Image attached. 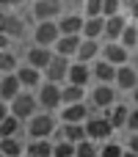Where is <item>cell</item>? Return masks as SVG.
Masks as SVG:
<instances>
[{
	"instance_id": "277c9868",
	"label": "cell",
	"mask_w": 138,
	"mask_h": 157,
	"mask_svg": "<svg viewBox=\"0 0 138 157\" xmlns=\"http://www.w3.org/2000/svg\"><path fill=\"white\" fill-rule=\"evenodd\" d=\"M8 113H11L14 119H19V121H28V119L36 113V99H33V94H30V91H19V94L8 102Z\"/></svg>"
},
{
	"instance_id": "836d02e7",
	"label": "cell",
	"mask_w": 138,
	"mask_h": 157,
	"mask_svg": "<svg viewBox=\"0 0 138 157\" xmlns=\"http://www.w3.org/2000/svg\"><path fill=\"white\" fill-rule=\"evenodd\" d=\"M53 157H75V146L66 141H58V144H53Z\"/></svg>"
},
{
	"instance_id": "2e32d148",
	"label": "cell",
	"mask_w": 138,
	"mask_h": 157,
	"mask_svg": "<svg viewBox=\"0 0 138 157\" xmlns=\"http://www.w3.org/2000/svg\"><path fill=\"white\" fill-rule=\"evenodd\" d=\"M111 105H116V88L113 86H94V91H91V108H111Z\"/></svg>"
},
{
	"instance_id": "603a6c76",
	"label": "cell",
	"mask_w": 138,
	"mask_h": 157,
	"mask_svg": "<svg viewBox=\"0 0 138 157\" xmlns=\"http://www.w3.org/2000/svg\"><path fill=\"white\" fill-rule=\"evenodd\" d=\"M89 69H91V77H97L102 86H111V83H113V72H116V66L105 63L102 58H97V61H94V66H89Z\"/></svg>"
},
{
	"instance_id": "484cf974",
	"label": "cell",
	"mask_w": 138,
	"mask_h": 157,
	"mask_svg": "<svg viewBox=\"0 0 138 157\" xmlns=\"http://www.w3.org/2000/svg\"><path fill=\"white\" fill-rule=\"evenodd\" d=\"M119 44L130 52V50H136V44H138V30H136V25H133V19L124 25V30H122V36H119Z\"/></svg>"
},
{
	"instance_id": "cb8c5ba5",
	"label": "cell",
	"mask_w": 138,
	"mask_h": 157,
	"mask_svg": "<svg viewBox=\"0 0 138 157\" xmlns=\"http://www.w3.org/2000/svg\"><path fill=\"white\" fill-rule=\"evenodd\" d=\"M86 99V88H77V86H61V108L64 105H77Z\"/></svg>"
},
{
	"instance_id": "1f68e13d",
	"label": "cell",
	"mask_w": 138,
	"mask_h": 157,
	"mask_svg": "<svg viewBox=\"0 0 138 157\" xmlns=\"http://www.w3.org/2000/svg\"><path fill=\"white\" fill-rule=\"evenodd\" d=\"M122 152H124V146L119 141H105V146L97 152V157H122Z\"/></svg>"
},
{
	"instance_id": "3957f363",
	"label": "cell",
	"mask_w": 138,
	"mask_h": 157,
	"mask_svg": "<svg viewBox=\"0 0 138 157\" xmlns=\"http://www.w3.org/2000/svg\"><path fill=\"white\" fill-rule=\"evenodd\" d=\"M36 99V108H44V113H53L61 108V86L55 83H41L39 86V94L33 97Z\"/></svg>"
},
{
	"instance_id": "60d3db41",
	"label": "cell",
	"mask_w": 138,
	"mask_h": 157,
	"mask_svg": "<svg viewBox=\"0 0 138 157\" xmlns=\"http://www.w3.org/2000/svg\"><path fill=\"white\" fill-rule=\"evenodd\" d=\"M3 17H6V11H0V25H3Z\"/></svg>"
},
{
	"instance_id": "7402d4cb",
	"label": "cell",
	"mask_w": 138,
	"mask_h": 157,
	"mask_svg": "<svg viewBox=\"0 0 138 157\" xmlns=\"http://www.w3.org/2000/svg\"><path fill=\"white\" fill-rule=\"evenodd\" d=\"M19 91H22V86L17 83V77H14V75H3V77H0V102H6V105H8Z\"/></svg>"
},
{
	"instance_id": "8d00e7d4",
	"label": "cell",
	"mask_w": 138,
	"mask_h": 157,
	"mask_svg": "<svg viewBox=\"0 0 138 157\" xmlns=\"http://www.w3.org/2000/svg\"><path fill=\"white\" fill-rule=\"evenodd\" d=\"M3 50H8V39H6V36L0 33V52H3Z\"/></svg>"
},
{
	"instance_id": "9c48e42d",
	"label": "cell",
	"mask_w": 138,
	"mask_h": 157,
	"mask_svg": "<svg viewBox=\"0 0 138 157\" xmlns=\"http://www.w3.org/2000/svg\"><path fill=\"white\" fill-rule=\"evenodd\" d=\"M58 113H61V121H64V124H83L89 116H94V113H91V108H89L86 102L64 105V108H58Z\"/></svg>"
},
{
	"instance_id": "f1b7e54d",
	"label": "cell",
	"mask_w": 138,
	"mask_h": 157,
	"mask_svg": "<svg viewBox=\"0 0 138 157\" xmlns=\"http://www.w3.org/2000/svg\"><path fill=\"white\" fill-rule=\"evenodd\" d=\"M0 155L3 157H22V144L17 138H0Z\"/></svg>"
},
{
	"instance_id": "ee69618b",
	"label": "cell",
	"mask_w": 138,
	"mask_h": 157,
	"mask_svg": "<svg viewBox=\"0 0 138 157\" xmlns=\"http://www.w3.org/2000/svg\"><path fill=\"white\" fill-rule=\"evenodd\" d=\"M0 157H3V155H0Z\"/></svg>"
},
{
	"instance_id": "f35d334b",
	"label": "cell",
	"mask_w": 138,
	"mask_h": 157,
	"mask_svg": "<svg viewBox=\"0 0 138 157\" xmlns=\"http://www.w3.org/2000/svg\"><path fill=\"white\" fill-rule=\"evenodd\" d=\"M25 0H8V6H22Z\"/></svg>"
},
{
	"instance_id": "52a82bcc",
	"label": "cell",
	"mask_w": 138,
	"mask_h": 157,
	"mask_svg": "<svg viewBox=\"0 0 138 157\" xmlns=\"http://www.w3.org/2000/svg\"><path fill=\"white\" fill-rule=\"evenodd\" d=\"M58 28H55V22H36V28H33V44L36 47H53L55 41H58Z\"/></svg>"
},
{
	"instance_id": "ac0fdd59",
	"label": "cell",
	"mask_w": 138,
	"mask_h": 157,
	"mask_svg": "<svg viewBox=\"0 0 138 157\" xmlns=\"http://www.w3.org/2000/svg\"><path fill=\"white\" fill-rule=\"evenodd\" d=\"M0 33L11 41V39H19L25 33V19L17 17V14H6L3 17V25H0Z\"/></svg>"
},
{
	"instance_id": "d6986e66",
	"label": "cell",
	"mask_w": 138,
	"mask_h": 157,
	"mask_svg": "<svg viewBox=\"0 0 138 157\" xmlns=\"http://www.w3.org/2000/svg\"><path fill=\"white\" fill-rule=\"evenodd\" d=\"M97 55H100V41H86V39H80V47H77V52H75V63H94L97 61Z\"/></svg>"
},
{
	"instance_id": "44dd1931",
	"label": "cell",
	"mask_w": 138,
	"mask_h": 157,
	"mask_svg": "<svg viewBox=\"0 0 138 157\" xmlns=\"http://www.w3.org/2000/svg\"><path fill=\"white\" fill-rule=\"evenodd\" d=\"M127 113H130V105H124V102H116V105H111V108H108V116H105V119L111 121L113 132H116V130H124Z\"/></svg>"
},
{
	"instance_id": "f546056e",
	"label": "cell",
	"mask_w": 138,
	"mask_h": 157,
	"mask_svg": "<svg viewBox=\"0 0 138 157\" xmlns=\"http://www.w3.org/2000/svg\"><path fill=\"white\" fill-rule=\"evenodd\" d=\"M17 66H19L17 55H14V52H8V50H3V52H0V77H3V75H14V72H17Z\"/></svg>"
},
{
	"instance_id": "ab89813d",
	"label": "cell",
	"mask_w": 138,
	"mask_h": 157,
	"mask_svg": "<svg viewBox=\"0 0 138 157\" xmlns=\"http://www.w3.org/2000/svg\"><path fill=\"white\" fill-rule=\"evenodd\" d=\"M6 6H8V0H0V8H6Z\"/></svg>"
},
{
	"instance_id": "4316f807",
	"label": "cell",
	"mask_w": 138,
	"mask_h": 157,
	"mask_svg": "<svg viewBox=\"0 0 138 157\" xmlns=\"http://www.w3.org/2000/svg\"><path fill=\"white\" fill-rule=\"evenodd\" d=\"M61 132H64V141L66 144H80V141H86V132H83V124H64L61 127Z\"/></svg>"
},
{
	"instance_id": "7bdbcfd3",
	"label": "cell",
	"mask_w": 138,
	"mask_h": 157,
	"mask_svg": "<svg viewBox=\"0 0 138 157\" xmlns=\"http://www.w3.org/2000/svg\"><path fill=\"white\" fill-rule=\"evenodd\" d=\"M22 157H28V155H22Z\"/></svg>"
},
{
	"instance_id": "4dcf8cb0",
	"label": "cell",
	"mask_w": 138,
	"mask_h": 157,
	"mask_svg": "<svg viewBox=\"0 0 138 157\" xmlns=\"http://www.w3.org/2000/svg\"><path fill=\"white\" fill-rule=\"evenodd\" d=\"M97 152H100V146L91 144V141H80V144H75V157H97Z\"/></svg>"
},
{
	"instance_id": "6da1fadb",
	"label": "cell",
	"mask_w": 138,
	"mask_h": 157,
	"mask_svg": "<svg viewBox=\"0 0 138 157\" xmlns=\"http://www.w3.org/2000/svg\"><path fill=\"white\" fill-rule=\"evenodd\" d=\"M58 130V121H55V116L53 113H33L30 119H28V135H30V141H50V135Z\"/></svg>"
},
{
	"instance_id": "8992f818",
	"label": "cell",
	"mask_w": 138,
	"mask_h": 157,
	"mask_svg": "<svg viewBox=\"0 0 138 157\" xmlns=\"http://www.w3.org/2000/svg\"><path fill=\"white\" fill-rule=\"evenodd\" d=\"M69 63H72V61L53 55V61H50V63H47V69L41 72L44 83H55V86H64V83H66V69H69Z\"/></svg>"
},
{
	"instance_id": "9a60e30c",
	"label": "cell",
	"mask_w": 138,
	"mask_h": 157,
	"mask_svg": "<svg viewBox=\"0 0 138 157\" xmlns=\"http://www.w3.org/2000/svg\"><path fill=\"white\" fill-rule=\"evenodd\" d=\"M127 22H130V17H124V14H116V17L102 19V36L108 41H119V36H122V30H124Z\"/></svg>"
},
{
	"instance_id": "83f0119b",
	"label": "cell",
	"mask_w": 138,
	"mask_h": 157,
	"mask_svg": "<svg viewBox=\"0 0 138 157\" xmlns=\"http://www.w3.org/2000/svg\"><path fill=\"white\" fill-rule=\"evenodd\" d=\"M19 127H22V121H19V119H14V116L8 113V116L0 121V138H17Z\"/></svg>"
},
{
	"instance_id": "d4e9b609",
	"label": "cell",
	"mask_w": 138,
	"mask_h": 157,
	"mask_svg": "<svg viewBox=\"0 0 138 157\" xmlns=\"http://www.w3.org/2000/svg\"><path fill=\"white\" fill-rule=\"evenodd\" d=\"M28 157H53V141H30L28 152H22Z\"/></svg>"
},
{
	"instance_id": "4fadbf2b",
	"label": "cell",
	"mask_w": 138,
	"mask_h": 157,
	"mask_svg": "<svg viewBox=\"0 0 138 157\" xmlns=\"http://www.w3.org/2000/svg\"><path fill=\"white\" fill-rule=\"evenodd\" d=\"M55 28L61 36H80V28H83V14H61L55 19Z\"/></svg>"
},
{
	"instance_id": "d590c367",
	"label": "cell",
	"mask_w": 138,
	"mask_h": 157,
	"mask_svg": "<svg viewBox=\"0 0 138 157\" xmlns=\"http://www.w3.org/2000/svg\"><path fill=\"white\" fill-rule=\"evenodd\" d=\"M6 116H8V105H6V102H0V121H3Z\"/></svg>"
},
{
	"instance_id": "b9f144b4",
	"label": "cell",
	"mask_w": 138,
	"mask_h": 157,
	"mask_svg": "<svg viewBox=\"0 0 138 157\" xmlns=\"http://www.w3.org/2000/svg\"><path fill=\"white\" fill-rule=\"evenodd\" d=\"M72 3H83V0H72Z\"/></svg>"
},
{
	"instance_id": "ba28073f",
	"label": "cell",
	"mask_w": 138,
	"mask_h": 157,
	"mask_svg": "<svg viewBox=\"0 0 138 157\" xmlns=\"http://www.w3.org/2000/svg\"><path fill=\"white\" fill-rule=\"evenodd\" d=\"M50 61H53V50H47V47H36L33 44V47L25 50V66H30L36 72H44Z\"/></svg>"
},
{
	"instance_id": "ffe728a7",
	"label": "cell",
	"mask_w": 138,
	"mask_h": 157,
	"mask_svg": "<svg viewBox=\"0 0 138 157\" xmlns=\"http://www.w3.org/2000/svg\"><path fill=\"white\" fill-rule=\"evenodd\" d=\"M100 36H102V17H83L80 39H86V41H100Z\"/></svg>"
},
{
	"instance_id": "e0dca14e",
	"label": "cell",
	"mask_w": 138,
	"mask_h": 157,
	"mask_svg": "<svg viewBox=\"0 0 138 157\" xmlns=\"http://www.w3.org/2000/svg\"><path fill=\"white\" fill-rule=\"evenodd\" d=\"M89 80H91V69H89V63H69V69H66V83H69V86L86 88Z\"/></svg>"
},
{
	"instance_id": "8fae6325",
	"label": "cell",
	"mask_w": 138,
	"mask_h": 157,
	"mask_svg": "<svg viewBox=\"0 0 138 157\" xmlns=\"http://www.w3.org/2000/svg\"><path fill=\"white\" fill-rule=\"evenodd\" d=\"M113 88L116 91H133L138 86V72L130 66V63H124V66H116V72H113Z\"/></svg>"
},
{
	"instance_id": "7a4b0ae2",
	"label": "cell",
	"mask_w": 138,
	"mask_h": 157,
	"mask_svg": "<svg viewBox=\"0 0 138 157\" xmlns=\"http://www.w3.org/2000/svg\"><path fill=\"white\" fill-rule=\"evenodd\" d=\"M83 132H86V141L91 144H100V141H111L113 135V127L105 116H89L83 121Z\"/></svg>"
},
{
	"instance_id": "7c38bea8",
	"label": "cell",
	"mask_w": 138,
	"mask_h": 157,
	"mask_svg": "<svg viewBox=\"0 0 138 157\" xmlns=\"http://www.w3.org/2000/svg\"><path fill=\"white\" fill-rule=\"evenodd\" d=\"M14 77H17V83L22 86V91H30V88H39V86L44 83L41 72H36V69H30V66H25V63H19V66H17Z\"/></svg>"
},
{
	"instance_id": "e575fe53",
	"label": "cell",
	"mask_w": 138,
	"mask_h": 157,
	"mask_svg": "<svg viewBox=\"0 0 138 157\" xmlns=\"http://www.w3.org/2000/svg\"><path fill=\"white\" fill-rule=\"evenodd\" d=\"M102 0H83V17H100Z\"/></svg>"
},
{
	"instance_id": "74e56055",
	"label": "cell",
	"mask_w": 138,
	"mask_h": 157,
	"mask_svg": "<svg viewBox=\"0 0 138 157\" xmlns=\"http://www.w3.org/2000/svg\"><path fill=\"white\" fill-rule=\"evenodd\" d=\"M122 157H138L136 152H127V149H124V152H122Z\"/></svg>"
},
{
	"instance_id": "d6a6232c",
	"label": "cell",
	"mask_w": 138,
	"mask_h": 157,
	"mask_svg": "<svg viewBox=\"0 0 138 157\" xmlns=\"http://www.w3.org/2000/svg\"><path fill=\"white\" fill-rule=\"evenodd\" d=\"M116 14H122V0H102V11H100L102 19L116 17Z\"/></svg>"
},
{
	"instance_id": "5bb4252c",
	"label": "cell",
	"mask_w": 138,
	"mask_h": 157,
	"mask_svg": "<svg viewBox=\"0 0 138 157\" xmlns=\"http://www.w3.org/2000/svg\"><path fill=\"white\" fill-rule=\"evenodd\" d=\"M77 47H80V36H58V41H55L50 50H53V55L72 61L75 52H77Z\"/></svg>"
},
{
	"instance_id": "30bf717a",
	"label": "cell",
	"mask_w": 138,
	"mask_h": 157,
	"mask_svg": "<svg viewBox=\"0 0 138 157\" xmlns=\"http://www.w3.org/2000/svg\"><path fill=\"white\" fill-rule=\"evenodd\" d=\"M100 52H102V61L111 63V66H124V63H130V52H127L119 41H108L105 47H100Z\"/></svg>"
},
{
	"instance_id": "5b68a950",
	"label": "cell",
	"mask_w": 138,
	"mask_h": 157,
	"mask_svg": "<svg viewBox=\"0 0 138 157\" xmlns=\"http://www.w3.org/2000/svg\"><path fill=\"white\" fill-rule=\"evenodd\" d=\"M64 14L61 0H36L33 3V19L36 22H55Z\"/></svg>"
}]
</instances>
